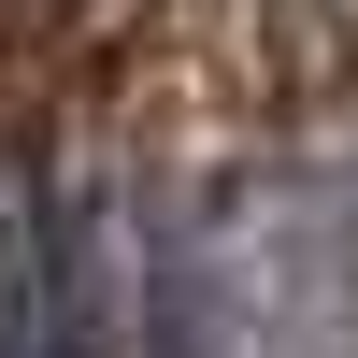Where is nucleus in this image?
I'll use <instances>...</instances> for the list:
<instances>
[{"instance_id": "f257e3e1", "label": "nucleus", "mask_w": 358, "mask_h": 358, "mask_svg": "<svg viewBox=\"0 0 358 358\" xmlns=\"http://www.w3.org/2000/svg\"><path fill=\"white\" fill-rule=\"evenodd\" d=\"M0 358H86L72 258H57V187L29 143H0Z\"/></svg>"}]
</instances>
